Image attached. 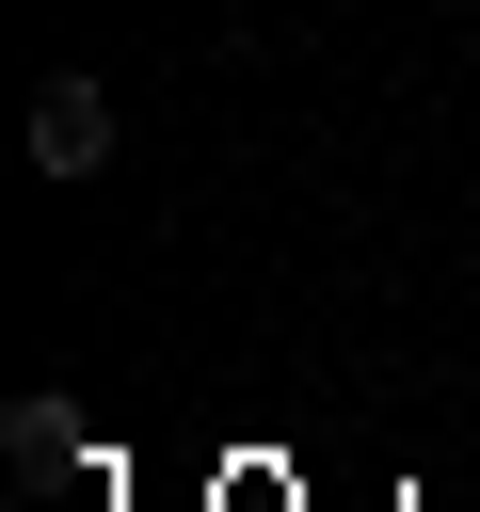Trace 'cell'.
I'll return each mask as SVG.
<instances>
[{"instance_id":"obj_2","label":"cell","mask_w":480,"mask_h":512,"mask_svg":"<svg viewBox=\"0 0 480 512\" xmlns=\"http://www.w3.org/2000/svg\"><path fill=\"white\" fill-rule=\"evenodd\" d=\"M0 464H16V480H64V464H80V416H64V400H16V416H0Z\"/></svg>"},{"instance_id":"obj_1","label":"cell","mask_w":480,"mask_h":512,"mask_svg":"<svg viewBox=\"0 0 480 512\" xmlns=\"http://www.w3.org/2000/svg\"><path fill=\"white\" fill-rule=\"evenodd\" d=\"M96 160H112V96L96 80H48L32 96V176H96Z\"/></svg>"}]
</instances>
